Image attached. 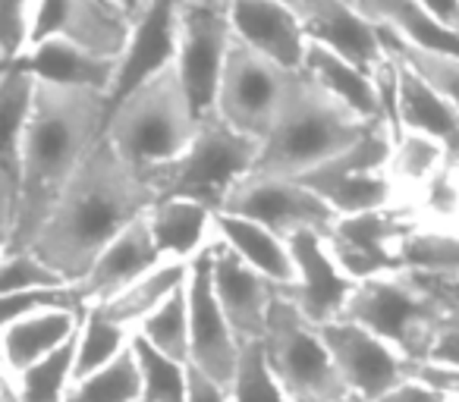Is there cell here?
I'll return each instance as SVG.
<instances>
[{
	"label": "cell",
	"mask_w": 459,
	"mask_h": 402,
	"mask_svg": "<svg viewBox=\"0 0 459 402\" xmlns=\"http://www.w3.org/2000/svg\"><path fill=\"white\" fill-rule=\"evenodd\" d=\"M158 198L148 173L129 164L108 135H101L29 249L39 252L64 277L82 280L110 239L135 218L148 214Z\"/></svg>",
	"instance_id": "cell-1"
},
{
	"label": "cell",
	"mask_w": 459,
	"mask_h": 402,
	"mask_svg": "<svg viewBox=\"0 0 459 402\" xmlns=\"http://www.w3.org/2000/svg\"><path fill=\"white\" fill-rule=\"evenodd\" d=\"M110 101L101 91L39 82L32 120L22 135V185L16 220L4 233V255L29 249L57 198L76 176L108 126Z\"/></svg>",
	"instance_id": "cell-2"
},
{
	"label": "cell",
	"mask_w": 459,
	"mask_h": 402,
	"mask_svg": "<svg viewBox=\"0 0 459 402\" xmlns=\"http://www.w3.org/2000/svg\"><path fill=\"white\" fill-rule=\"evenodd\" d=\"M371 126L375 123L359 116L306 70H287L274 120L262 139L252 173L306 176L308 170L356 145Z\"/></svg>",
	"instance_id": "cell-3"
},
{
	"label": "cell",
	"mask_w": 459,
	"mask_h": 402,
	"mask_svg": "<svg viewBox=\"0 0 459 402\" xmlns=\"http://www.w3.org/2000/svg\"><path fill=\"white\" fill-rule=\"evenodd\" d=\"M459 308V280L390 270L359 280L343 318L368 327L406 358H428L440 327Z\"/></svg>",
	"instance_id": "cell-4"
},
{
	"label": "cell",
	"mask_w": 459,
	"mask_h": 402,
	"mask_svg": "<svg viewBox=\"0 0 459 402\" xmlns=\"http://www.w3.org/2000/svg\"><path fill=\"white\" fill-rule=\"evenodd\" d=\"M198 123L202 120L173 64L110 104L104 135L129 164L139 170H154L189 151L198 135Z\"/></svg>",
	"instance_id": "cell-5"
},
{
	"label": "cell",
	"mask_w": 459,
	"mask_h": 402,
	"mask_svg": "<svg viewBox=\"0 0 459 402\" xmlns=\"http://www.w3.org/2000/svg\"><path fill=\"white\" fill-rule=\"evenodd\" d=\"M258 151H262V141L249 139L217 114H211L202 116L195 141L183 158L145 173L160 198L186 195L221 211L230 192L255 170Z\"/></svg>",
	"instance_id": "cell-6"
},
{
	"label": "cell",
	"mask_w": 459,
	"mask_h": 402,
	"mask_svg": "<svg viewBox=\"0 0 459 402\" xmlns=\"http://www.w3.org/2000/svg\"><path fill=\"white\" fill-rule=\"evenodd\" d=\"M262 346L277 381L287 387V393L296 402L333 399V396L350 393V387L340 377L337 362L331 355L325 330L315 321H308L281 293H277V302L271 308Z\"/></svg>",
	"instance_id": "cell-7"
},
{
	"label": "cell",
	"mask_w": 459,
	"mask_h": 402,
	"mask_svg": "<svg viewBox=\"0 0 459 402\" xmlns=\"http://www.w3.org/2000/svg\"><path fill=\"white\" fill-rule=\"evenodd\" d=\"M390 151H394V135L384 123H375L352 148H346L337 158L325 160L321 167L296 179H302L308 189L318 192L337 211V218L400 205L396 185L387 173Z\"/></svg>",
	"instance_id": "cell-8"
},
{
	"label": "cell",
	"mask_w": 459,
	"mask_h": 402,
	"mask_svg": "<svg viewBox=\"0 0 459 402\" xmlns=\"http://www.w3.org/2000/svg\"><path fill=\"white\" fill-rule=\"evenodd\" d=\"M233 26L223 0H177V70L198 120L217 107Z\"/></svg>",
	"instance_id": "cell-9"
},
{
	"label": "cell",
	"mask_w": 459,
	"mask_h": 402,
	"mask_svg": "<svg viewBox=\"0 0 459 402\" xmlns=\"http://www.w3.org/2000/svg\"><path fill=\"white\" fill-rule=\"evenodd\" d=\"M283 70L262 51L249 47L233 35L227 64H223L221 89H217L214 114L249 139L262 141L271 129L277 110V98L283 89Z\"/></svg>",
	"instance_id": "cell-10"
},
{
	"label": "cell",
	"mask_w": 459,
	"mask_h": 402,
	"mask_svg": "<svg viewBox=\"0 0 459 402\" xmlns=\"http://www.w3.org/2000/svg\"><path fill=\"white\" fill-rule=\"evenodd\" d=\"M221 211H237L252 220H262L287 239L299 230L327 233V227L337 220V211L318 192L308 189L302 179L262 176V173H249L237 189L230 192Z\"/></svg>",
	"instance_id": "cell-11"
},
{
	"label": "cell",
	"mask_w": 459,
	"mask_h": 402,
	"mask_svg": "<svg viewBox=\"0 0 459 402\" xmlns=\"http://www.w3.org/2000/svg\"><path fill=\"white\" fill-rule=\"evenodd\" d=\"M186 293H189V324H192L189 364L204 371V374L214 377L217 383H223L230 389V381L237 374L246 343L237 337L221 299H217L214 274H211V245L189 261Z\"/></svg>",
	"instance_id": "cell-12"
},
{
	"label": "cell",
	"mask_w": 459,
	"mask_h": 402,
	"mask_svg": "<svg viewBox=\"0 0 459 402\" xmlns=\"http://www.w3.org/2000/svg\"><path fill=\"white\" fill-rule=\"evenodd\" d=\"M412 211L406 205L377 208L365 214H346L327 227L325 239L331 245L333 258L343 264L352 280H368L390 270H400V245L403 233L412 227Z\"/></svg>",
	"instance_id": "cell-13"
},
{
	"label": "cell",
	"mask_w": 459,
	"mask_h": 402,
	"mask_svg": "<svg viewBox=\"0 0 459 402\" xmlns=\"http://www.w3.org/2000/svg\"><path fill=\"white\" fill-rule=\"evenodd\" d=\"M293 249L296 277L287 287H277L283 299H290L308 321L318 327L343 318L356 280L343 270V264L333 258L321 230H299L290 236Z\"/></svg>",
	"instance_id": "cell-14"
},
{
	"label": "cell",
	"mask_w": 459,
	"mask_h": 402,
	"mask_svg": "<svg viewBox=\"0 0 459 402\" xmlns=\"http://www.w3.org/2000/svg\"><path fill=\"white\" fill-rule=\"evenodd\" d=\"M321 330H325V339L346 387L365 396L368 402H377L406 377L409 358L400 349H394L387 339L371 333L368 327L350 318H337Z\"/></svg>",
	"instance_id": "cell-15"
},
{
	"label": "cell",
	"mask_w": 459,
	"mask_h": 402,
	"mask_svg": "<svg viewBox=\"0 0 459 402\" xmlns=\"http://www.w3.org/2000/svg\"><path fill=\"white\" fill-rule=\"evenodd\" d=\"M211 274H214L217 299H221L237 337L243 343L264 339L271 308L277 302V283L258 274L237 252H230L221 239L211 245Z\"/></svg>",
	"instance_id": "cell-16"
},
{
	"label": "cell",
	"mask_w": 459,
	"mask_h": 402,
	"mask_svg": "<svg viewBox=\"0 0 459 402\" xmlns=\"http://www.w3.org/2000/svg\"><path fill=\"white\" fill-rule=\"evenodd\" d=\"M223 7L239 41L262 51L283 70H302L308 35L293 4L287 0H223Z\"/></svg>",
	"instance_id": "cell-17"
},
{
	"label": "cell",
	"mask_w": 459,
	"mask_h": 402,
	"mask_svg": "<svg viewBox=\"0 0 459 402\" xmlns=\"http://www.w3.org/2000/svg\"><path fill=\"white\" fill-rule=\"evenodd\" d=\"M296 10L308 41L343 54L362 70L375 73L387 57L381 29L356 7V0H296Z\"/></svg>",
	"instance_id": "cell-18"
},
{
	"label": "cell",
	"mask_w": 459,
	"mask_h": 402,
	"mask_svg": "<svg viewBox=\"0 0 459 402\" xmlns=\"http://www.w3.org/2000/svg\"><path fill=\"white\" fill-rule=\"evenodd\" d=\"M164 261L160 249L152 236V227L148 218H135L133 224L123 233H117L108 243V249L98 255V261L91 264V270L76 280V295L82 302V308L89 312L91 305H101V302L114 299L117 293L135 283L139 277H145L148 270H154Z\"/></svg>",
	"instance_id": "cell-19"
},
{
	"label": "cell",
	"mask_w": 459,
	"mask_h": 402,
	"mask_svg": "<svg viewBox=\"0 0 459 402\" xmlns=\"http://www.w3.org/2000/svg\"><path fill=\"white\" fill-rule=\"evenodd\" d=\"M129 32H133V20L110 7L108 0H41L35 41L60 35L98 54L120 57Z\"/></svg>",
	"instance_id": "cell-20"
},
{
	"label": "cell",
	"mask_w": 459,
	"mask_h": 402,
	"mask_svg": "<svg viewBox=\"0 0 459 402\" xmlns=\"http://www.w3.org/2000/svg\"><path fill=\"white\" fill-rule=\"evenodd\" d=\"M173 64H177V0H148V7L133 20V32L120 54V73L110 91V104Z\"/></svg>",
	"instance_id": "cell-21"
},
{
	"label": "cell",
	"mask_w": 459,
	"mask_h": 402,
	"mask_svg": "<svg viewBox=\"0 0 459 402\" xmlns=\"http://www.w3.org/2000/svg\"><path fill=\"white\" fill-rule=\"evenodd\" d=\"M4 66V64H0ZM16 66H22L26 73H32L39 82L51 85H70V89H89L108 95L117 85V73H120V57H108L98 54L91 47H82L70 38H41L16 60Z\"/></svg>",
	"instance_id": "cell-22"
},
{
	"label": "cell",
	"mask_w": 459,
	"mask_h": 402,
	"mask_svg": "<svg viewBox=\"0 0 459 402\" xmlns=\"http://www.w3.org/2000/svg\"><path fill=\"white\" fill-rule=\"evenodd\" d=\"M214 208L186 195H164L148 208V227L164 261H192L217 243Z\"/></svg>",
	"instance_id": "cell-23"
},
{
	"label": "cell",
	"mask_w": 459,
	"mask_h": 402,
	"mask_svg": "<svg viewBox=\"0 0 459 402\" xmlns=\"http://www.w3.org/2000/svg\"><path fill=\"white\" fill-rule=\"evenodd\" d=\"M79 321H82V314L66 312V308H45V312H29L22 318L4 321L0 324L4 371L20 374L29 364L57 352L60 346L73 343L79 333Z\"/></svg>",
	"instance_id": "cell-24"
},
{
	"label": "cell",
	"mask_w": 459,
	"mask_h": 402,
	"mask_svg": "<svg viewBox=\"0 0 459 402\" xmlns=\"http://www.w3.org/2000/svg\"><path fill=\"white\" fill-rule=\"evenodd\" d=\"M214 233L230 252H237L246 264L264 274L277 287H287L296 277V261L290 239L283 233L271 230L262 220H252L237 211H217Z\"/></svg>",
	"instance_id": "cell-25"
},
{
	"label": "cell",
	"mask_w": 459,
	"mask_h": 402,
	"mask_svg": "<svg viewBox=\"0 0 459 402\" xmlns=\"http://www.w3.org/2000/svg\"><path fill=\"white\" fill-rule=\"evenodd\" d=\"M400 120L403 129L431 135L453 158H459V110L425 76H419L403 57H400Z\"/></svg>",
	"instance_id": "cell-26"
},
{
	"label": "cell",
	"mask_w": 459,
	"mask_h": 402,
	"mask_svg": "<svg viewBox=\"0 0 459 402\" xmlns=\"http://www.w3.org/2000/svg\"><path fill=\"white\" fill-rule=\"evenodd\" d=\"M371 22L390 29L400 41L440 57H459V32L434 20L419 0H356Z\"/></svg>",
	"instance_id": "cell-27"
},
{
	"label": "cell",
	"mask_w": 459,
	"mask_h": 402,
	"mask_svg": "<svg viewBox=\"0 0 459 402\" xmlns=\"http://www.w3.org/2000/svg\"><path fill=\"white\" fill-rule=\"evenodd\" d=\"M302 70L318 79L331 95H337L343 104H350L359 116H365V120H371V123H384L375 76H371L368 70H362L359 64H352L350 57L318 45V41H308Z\"/></svg>",
	"instance_id": "cell-28"
},
{
	"label": "cell",
	"mask_w": 459,
	"mask_h": 402,
	"mask_svg": "<svg viewBox=\"0 0 459 402\" xmlns=\"http://www.w3.org/2000/svg\"><path fill=\"white\" fill-rule=\"evenodd\" d=\"M186 280H189V261H160L158 268L148 270L135 283H129L114 299L91 308H98L101 314H108L110 321L129 327V330H139L148 314L158 305H164L179 287H186Z\"/></svg>",
	"instance_id": "cell-29"
},
{
	"label": "cell",
	"mask_w": 459,
	"mask_h": 402,
	"mask_svg": "<svg viewBox=\"0 0 459 402\" xmlns=\"http://www.w3.org/2000/svg\"><path fill=\"white\" fill-rule=\"evenodd\" d=\"M76 383V339L20 374L4 371V402H66Z\"/></svg>",
	"instance_id": "cell-30"
},
{
	"label": "cell",
	"mask_w": 459,
	"mask_h": 402,
	"mask_svg": "<svg viewBox=\"0 0 459 402\" xmlns=\"http://www.w3.org/2000/svg\"><path fill=\"white\" fill-rule=\"evenodd\" d=\"M396 255H400V270L437 280H459V230H440L412 220L396 245Z\"/></svg>",
	"instance_id": "cell-31"
},
{
	"label": "cell",
	"mask_w": 459,
	"mask_h": 402,
	"mask_svg": "<svg viewBox=\"0 0 459 402\" xmlns=\"http://www.w3.org/2000/svg\"><path fill=\"white\" fill-rule=\"evenodd\" d=\"M450 158L453 154L446 151L437 139L412 133V129H403V135L394 141L390 167H387L400 201H412V198L428 185V179H431Z\"/></svg>",
	"instance_id": "cell-32"
},
{
	"label": "cell",
	"mask_w": 459,
	"mask_h": 402,
	"mask_svg": "<svg viewBox=\"0 0 459 402\" xmlns=\"http://www.w3.org/2000/svg\"><path fill=\"white\" fill-rule=\"evenodd\" d=\"M66 402H142V364L135 343L104 368L79 377Z\"/></svg>",
	"instance_id": "cell-33"
},
{
	"label": "cell",
	"mask_w": 459,
	"mask_h": 402,
	"mask_svg": "<svg viewBox=\"0 0 459 402\" xmlns=\"http://www.w3.org/2000/svg\"><path fill=\"white\" fill-rule=\"evenodd\" d=\"M135 339V330L110 321L108 314H101L98 308H89L79 321L76 333V381L91 371L104 368L108 362H114L123 349H129Z\"/></svg>",
	"instance_id": "cell-34"
},
{
	"label": "cell",
	"mask_w": 459,
	"mask_h": 402,
	"mask_svg": "<svg viewBox=\"0 0 459 402\" xmlns=\"http://www.w3.org/2000/svg\"><path fill=\"white\" fill-rule=\"evenodd\" d=\"M135 333H139L145 343H152L158 352H164V355L189 364V358H192V324H189V293H186V287H179L177 293L164 302V305L154 308V312L145 318V324H142Z\"/></svg>",
	"instance_id": "cell-35"
},
{
	"label": "cell",
	"mask_w": 459,
	"mask_h": 402,
	"mask_svg": "<svg viewBox=\"0 0 459 402\" xmlns=\"http://www.w3.org/2000/svg\"><path fill=\"white\" fill-rule=\"evenodd\" d=\"M142 364V402H189V364L158 352L135 333Z\"/></svg>",
	"instance_id": "cell-36"
},
{
	"label": "cell",
	"mask_w": 459,
	"mask_h": 402,
	"mask_svg": "<svg viewBox=\"0 0 459 402\" xmlns=\"http://www.w3.org/2000/svg\"><path fill=\"white\" fill-rule=\"evenodd\" d=\"M419 224L440 227V230H459V158H450L428 185L406 201Z\"/></svg>",
	"instance_id": "cell-37"
},
{
	"label": "cell",
	"mask_w": 459,
	"mask_h": 402,
	"mask_svg": "<svg viewBox=\"0 0 459 402\" xmlns=\"http://www.w3.org/2000/svg\"><path fill=\"white\" fill-rule=\"evenodd\" d=\"M230 402H296L287 393V387L277 381L274 368L264 355L262 339L246 343L239 368L230 381Z\"/></svg>",
	"instance_id": "cell-38"
},
{
	"label": "cell",
	"mask_w": 459,
	"mask_h": 402,
	"mask_svg": "<svg viewBox=\"0 0 459 402\" xmlns=\"http://www.w3.org/2000/svg\"><path fill=\"white\" fill-rule=\"evenodd\" d=\"M73 283L70 277L60 274L54 264H48L35 249L7 252L0 264V295L32 293V289H51Z\"/></svg>",
	"instance_id": "cell-39"
},
{
	"label": "cell",
	"mask_w": 459,
	"mask_h": 402,
	"mask_svg": "<svg viewBox=\"0 0 459 402\" xmlns=\"http://www.w3.org/2000/svg\"><path fill=\"white\" fill-rule=\"evenodd\" d=\"M41 0H0V57L16 64L32 47Z\"/></svg>",
	"instance_id": "cell-40"
},
{
	"label": "cell",
	"mask_w": 459,
	"mask_h": 402,
	"mask_svg": "<svg viewBox=\"0 0 459 402\" xmlns=\"http://www.w3.org/2000/svg\"><path fill=\"white\" fill-rule=\"evenodd\" d=\"M377 402H453L450 393H440V389L428 387V383L415 381V377H403L394 389L381 396Z\"/></svg>",
	"instance_id": "cell-41"
},
{
	"label": "cell",
	"mask_w": 459,
	"mask_h": 402,
	"mask_svg": "<svg viewBox=\"0 0 459 402\" xmlns=\"http://www.w3.org/2000/svg\"><path fill=\"white\" fill-rule=\"evenodd\" d=\"M428 358L450 364V368H459V308L446 318V324L440 327V333H437V339H434Z\"/></svg>",
	"instance_id": "cell-42"
},
{
	"label": "cell",
	"mask_w": 459,
	"mask_h": 402,
	"mask_svg": "<svg viewBox=\"0 0 459 402\" xmlns=\"http://www.w3.org/2000/svg\"><path fill=\"white\" fill-rule=\"evenodd\" d=\"M189 402H230V389L189 364Z\"/></svg>",
	"instance_id": "cell-43"
},
{
	"label": "cell",
	"mask_w": 459,
	"mask_h": 402,
	"mask_svg": "<svg viewBox=\"0 0 459 402\" xmlns=\"http://www.w3.org/2000/svg\"><path fill=\"white\" fill-rule=\"evenodd\" d=\"M419 4L434 16V20L444 22L446 29L459 32V0H419Z\"/></svg>",
	"instance_id": "cell-44"
},
{
	"label": "cell",
	"mask_w": 459,
	"mask_h": 402,
	"mask_svg": "<svg viewBox=\"0 0 459 402\" xmlns=\"http://www.w3.org/2000/svg\"><path fill=\"white\" fill-rule=\"evenodd\" d=\"M108 4L120 10V13H126L129 20H135V16H139L142 10L148 7V0H108Z\"/></svg>",
	"instance_id": "cell-45"
},
{
	"label": "cell",
	"mask_w": 459,
	"mask_h": 402,
	"mask_svg": "<svg viewBox=\"0 0 459 402\" xmlns=\"http://www.w3.org/2000/svg\"><path fill=\"white\" fill-rule=\"evenodd\" d=\"M306 402H368L365 396H359V393H343V396H333V399H306Z\"/></svg>",
	"instance_id": "cell-46"
},
{
	"label": "cell",
	"mask_w": 459,
	"mask_h": 402,
	"mask_svg": "<svg viewBox=\"0 0 459 402\" xmlns=\"http://www.w3.org/2000/svg\"><path fill=\"white\" fill-rule=\"evenodd\" d=\"M287 4H293V7H296V0H287Z\"/></svg>",
	"instance_id": "cell-47"
},
{
	"label": "cell",
	"mask_w": 459,
	"mask_h": 402,
	"mask_svg": "<svg viewBox=\"0 0 459 402\" xmlns=\"http://www.w3.org/2000/svg\"><path fill=\"white\" fill-rule=\"evenodd\" d=\"M453 402H459V396H453Z\"/></svg>",
	"instance_id": "cell-48"
}]
</instances>
